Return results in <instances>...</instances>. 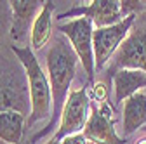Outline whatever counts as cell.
I'll return each instance as SVG.
<instances>
[{
	"mask_svg": "<svg viewBox=\"0 0 146 144\" xmlns=\"http://www.w3.org/2000/svg\"><path fill=\"white\" fill-rule=\"evenodd\" d=\"M78 63L80 61L77 57V54L64 35L54 37L52 45L47 50V56H45L47 77H49V83H50V92H52V116L42 130H38L30 137V141H28L30 144H35L36 141L49 135L54 130V125L59 123L61 111H63L64 102L71 90V82L77 75Z\"/></svg>",
	"mask_w": 146,
	"mask_h": 144,
	"instance_id": "obj_1",
	"label": "cell"
},
{
	"mask_svg": "<svg viewBox=\"0 0 146 144\" xmlns=\"http://www.w3.org/2000/svg\"><path fill=\"white\" fill-rule=\"evenodd\" d=\"M9 50L17 57L25 68V73L28 78V87H30V104L31 111L26 120V130L31 129L35 123L42 120H50L52 116V92H50V83L49 77L42 69V64L38 63L36 56L33 54L30 45H9Z\"/></svg>",
	"mask_w": 146,
	"mask_h": 144,
	"instance_id": "obj_2",
	"label": "cell"
},
{
	"mask_svg": "<svg viewBox=\"0 0 146 144\" xmlns=\"http://www.w3.org/2000/svg\"><path fill=\"white\" fill-rule=\"evenodd\" d=\"M14 110L30 116V87L25 68L17 57L0 50V111Z\"/></svg>",
	"mask_w": 146,
	"mask_h": 144,
	"instance_id": "obj_3",
	"label": "cell"
},
{
	"mask_svg": "<svg viewBox=\"0 0 146 144\" xmlns=\"http://www.w3.org/2000/svg\"><path fill=\"white\" fill-rule=\"evenodd\" d=\"M143 69L146 73V9L136 16V21L129 37L118 47L111 61L108 63L106 73L115 75L118 69Z\"/></svg>",
	"mask_w": 146,
	"mask_h": 144,
	"instance_id": "obj_4",
	"label": "cell"
},
{
	"mask_svg": "<svg viewBox=\"0 0 146 144\" xmlns=\"http://www.w3.org/2000/svg\"><path fill=\"white\" fill-rule=\"evenodd\" d=\"M58 31L68 38L75 50L80 64L84 66L87 73V83L89 87L96 83V57H94V24L87 17H77V19H68L66 23L58 24Z\"/></svg>",
	"mask_w": 146,
	"mask_h": 144,
	"instance_id": "obj_5",
	"label": "cell"
},
{
	"mask_svg": "<svg viewBox=\"0 0 146 144\" xmlns=\"http://www.w3.org/2000/svg\"><path fill=\"white\" fill-rule=\"evenodd\" d=\"M90 115V97H89V83L80 89H71L70 96L61 111V118L52 134V139L61 142L63 139L84 132L85 123Z\"/></svg>",
	"mask_w": 146,
	"mask_h": 144,
	"instance_id": "obj_6",
	"label": "cell"
},
{
	"mask_svg": "<svg viewBox=\"0 0 146 144\" xmlns=\"http://www.w3.org/2000/svg\"><path fill=\"white\" fill-rule=\"evenodd\" d=\"M115 106L106 102L90 101V115L84 129V137L92 144H125L127 139L120 137L115 130Z\"/></svg>",
	"mask_w": 146,
	"mask_h": 144,
	"instance_id": "obj_7",
	"label": "cell"
},
{
	"mask_svg": "<svg viewBox=\"0 0 146 144\" xmlns=\"http://www.w3.org/2000/svg\"><path fill=\"white\" fill-rule=\"evenodd\" d=\"M137 14H131L123 17V19L113 26H106V28H96L94 30V57H96V71L103 69L111 57L115 56V52L118 47L123 44V40L129 37V33L132 30V24L136 21Z\"/></svg>",
	"mask_w": 146,
	"mask_h": 144,
	"instance_id": "obj_8",
	"label": "cell"
},
{
	"mask_svg": "<svg viewBox=\"0 0 146 144\" xmlns=\"http://www.w3.org/2000/svg\"><path fill=\"white\" fill-rule=\"evenodd\" d=\"M68 17H87L92 21L96 28H106L113 26L123 19V11H122V2L120 0H92L87 2V5H75L70 11L59 14L56 19L63 21Z\"/></svg>",
	"mask_w": 146,
	"mask_h": 144,
	"instance_id": "obj_9",
	"label": "cell"
},
{
	"mask_svg": "<svg viewBox=\"0 0 146 144\" xmlns=\"http://www.w3.org/2000/svg\"><path fill=\"white\" fill-rule=\"evenodd\" d=\"M44 2L38 0H12V21H11V33L9 37L16 44H26V38L31 35V26L40 14Z\"/></svg>",
	"mask_w": 146,
	"mask_h": 144,
	"instance_id": "obj_10",
	"label": "cell"
},
{
	"mask_svg": "<svg viewBox=\"0 0 146 144\" xmlns=\"http://www.w3.org/2000/svg\"><path fill=\"white\" fill-rule=\"evenodd\" d=\"M113 82V106L122 104L131 96L146 90V73L143 69H118L111 77Z\"/></svg>",
	"mask_w": 146,
	"mask_h": 144,
	"instance_id": "obj_11",
	"label": "cell"
},
{
	"mask_svg": "<svg viewBox=\"0 0 146 144\" xmlns=\"http://www.w3.org/2000/svg\"><path fill=\"white\" fill-rule=\"evenodd\" d=\"M146 125V90H141L123 101L122 110V130L125 135H131Z\"/></svg>",
	"mask_w": 146,
	"mask_h": 144,
	"instance_id": "obj_12",
	"label": "cell"
},
{
	"mask_svg": "<svg viewBox=\"0 0 146 144\" xmlns=\"http://www.w3.org/2000/svg\"><path fill=\"white\" fill-rule=\"evenodd\" d=\"M54 11L56 4L52 0L44 2V7L40 14L36 16V19L31 26V35H30V47L31 50H40L44 49L49 40L52 38V30H54Z\"/></svg>",
	"mask_w": 146,
	"mask_h": 144,
	"instance_id": "obj_13",
	"label": "cell"
},
{
	"mask_svg": "<svg viewBox=\"0 0 146 144\" xmlns=\"http://www.w3.org/2000/svg\"><path fill=\"white\" fill-rule=\"evenodd\" d=\"M26 120L28 116L19 111H0V141L4 144H21L26 132Z\"/></svg>",
	"mask_w": 146,
	"mask_h": 144,
	"instance_id": "obj_14",
	"label": "cell"
},
{
	"mask_svg": "<svg viewBox=\"0 0 146 144\" xmlns=\"http://www.w3.org/2000/svg\"><path fill=\"white\" fill-rule=\"evenodd\" d=\"M11 21H12L11 2H0V44L5 40V37H9Z\"/></svg>",
	"mask_w": 146,
	"mask_h": 144,
	"instance_id": "obj_15",
	"label": "cell"
},
{
	"mask_svg": "<svg viewBox=\"0 0 146 144\" xmlns=\"http://www.w3.org/2000/svg\"><path fill=\"white\" fill-rule=\"evenodd\" d=\"M90 101H94V102H106L108 101V87L103 83V82H96L94 85H90Z\"/></svg>",
	"mask_w": 146,
	"mask_h": 144,
	"instance_id": "obj_16",
	"label": "cell"
},
{
	"mask_svg": "<svg viewBox=\"0 0 146 144\" xmlns=\"http://www.w3.org/2000/svg\"><path fill=\"white\" fill-rule=\"evenodd\" d=\"M61 144H87V139L84 137V134H75V135H70L66 139L61 141Z\"/></svg>",
	"mask_w": 146,
	"mask_h": 144,
	"instance_id": "obj_17",
	"label": "cell"
},
{
	"mask_svg": "<svg viewBox=\"0 0 146 144\" xmlns=\"http://www.w3.org/2000/svg\"><path fill=\"white\" fill-rule=\"evenodd\" d=\"M45 144H61V142H58V141H54V139H52V137H50V139H49V141H47V142H45Z\"/></svg>",
	"mask_w": 146,
	"mask_h": 144,
	"instance_id": "obj_18",
	"label": "cell"
},
{
	"mask_svg": "<svg viewBox=\"0 0 146 144\" xmlns=\"http://www.w3.org/2000/svg\"><path fill=\"white\" fill-rule=\"evenodd\" d=\"M136 144H146V137H141L139 141H136Z\"/></svg>",
	"mask_w": 146,
	"mask_h": 144,
	"instance_id": "obj_19",
	"label": "cell"
}]
</instances>
